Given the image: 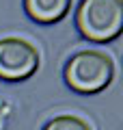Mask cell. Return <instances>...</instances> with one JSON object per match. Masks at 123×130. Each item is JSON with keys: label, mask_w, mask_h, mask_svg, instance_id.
Instances as JSON below:
<instances>
[{"label": "cell", "mask_w": 123, "mask_h": 130, "mask_svg": "<svg viewBox=\"0 0 123 130\" xmlns=\"http://www.w3.org/2000/svg\"><path fill=\"white\" fill-rule=\"evenodd\" d=\"M39 70V52L32 43L19 37H7L0 41V78L26 80Z\"/></svg>", "instance_id": "obj_3"}, {"label": "cell", "mask_w": 123, "mask_h": 130, "mask_svg": "<svg viewBox=\"0 0 123 130\" xmlns=\"http://www.w3.org/2000/svg\"><path fill=\"white\" fill-rule=\"evenodd\" d=\"M114 63L106 52L82 50L65 65V83L78 93H99L112 83Z\"/></svg>", "instance_id": "obj_2"}, {"label": "cell", "mask_w": 123, "mask_h": 130, "mask_svg": "<svg viewBox=\"0 0 123 130\" xmlns=\"http://www.w3.org/2000/svg\"><path fill=\"white\" fill-rule=\"evenodd\" d=\"M43 130H91V126L78 115H58L48 121Z\"/></svg>", "instance_id": "obj_5"}, {"label": "cell", "mask_w": 123, "mask_h": 130, "mask_svg": "<svg viewBox=\"0 0 123 130\" xmlns=\"http://www.w3.org/2000/svg\"><path fill=\"white\" fill-rule=\"evenodd\" d=\"M76 26L89 41H112L123 30V0H82L76 9Z\"/></svg>", "instance_id": "obj_1"}, {"label": "cell", "mask_w": 123, "mask_h": 130, "mask_svg": "<svg viewBox=\"0 0 123 130\" xmlns=\"http://www.w3.org/2000/svg\"><path fill=\"white\" fill-rule=\"evenodd\" d=\"M73 0H24V11L39 24H56L69 13Z\"/></svg>", "instance_id": "obj_4"}]
</instances>
